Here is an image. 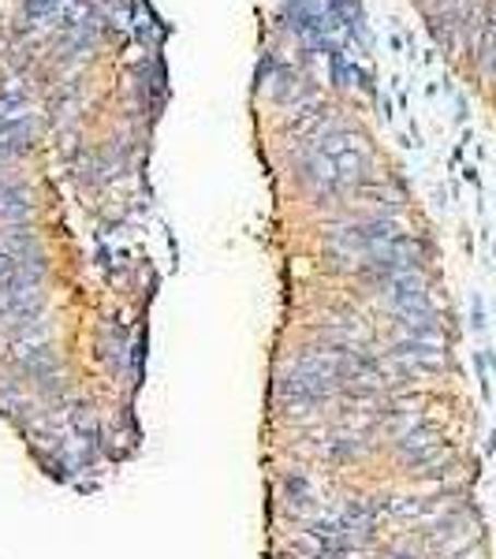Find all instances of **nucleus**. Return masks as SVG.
Returning <instances> with one entry per match:
<instances>
[{
  "instance_id": "obj_4",
  "label": "nucleus",
  "mask_w": 496,
  "mask_h": 559,
  "mask_svg": "<svg viewBox=\"0 0 496 559\" xmlns=\"http://www.w3.org/2000/svg\"><path fill=\"white\" fill-rule=\"evenodd\" d=\"M60 8V0H26V12L31 15H49V12H57Z\"/></svg>"
},
{
  "instance_id": "obj_3",
  "label": "nucleus",
  "mask_w": 496,
  "mask_h": 559,
  "mask_svg": "<svg viewBox=\"0 0 496 559\" xmlns=\"http://www.w3.org/2000/svg\"><path fill=\"white\" fill-rule=\"evenodd\" d=\"M26 213H31V205H26V194L20 191V187L0 183V231H8V228H15V224H23Z\"/></svg>"
},
{
  "instance_id": "obj_2",
  "label": "nucleus",
  "mask_w": 496,
  "mask_h": 559,
  "mask_svg": "<svg viewBox=\"0 0 496 559\" xmlns=\"http://www.w3.org/2000/svg\"><path fill=\"white\" fill-rule=\"evenodd\" d=\"M31 142V112L20 97H0V153H23Z\"/></svg>"
},
{
  "instance_id": "obj_1",
  "label": "nucleus",
  "mask_w": 496,
  "mask_h": 559,
  "mask_svg": "<svg viewBox=\"0 0 496 559\" xmlns=\"http://www.w3.org/2000/svg\"><path fill=\"white\" fill-rule=\"evenodd\" d=\"M366 168V150L355 134L336 131L324 134V139L314 142L310 157H306V173L318 179L321 187H347L363 176Z\"/></svg>"
}]
</instances>
